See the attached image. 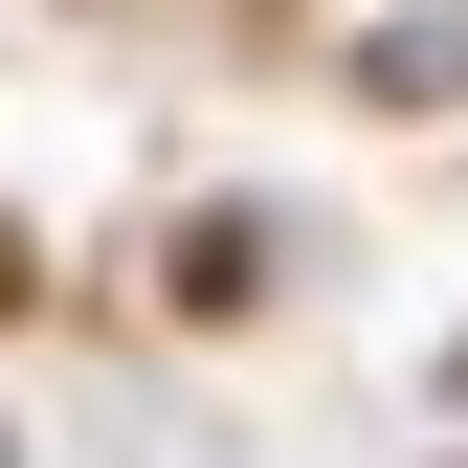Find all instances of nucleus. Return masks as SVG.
Here are the masks:
<instances>
[{"instance_id": "nucleus-1", "label": "nucleus", "mask_w": 468, "mask_h": 468, "mask_svg": "<svg viewBox=\"0 0 468 468\" xmlns=\"http://www.w3.org/2000/svg\"><path fill=\"white\" fill-rule=\"evenodd\" d=\"M0 290H23V268H0Z\"/></svg>"}]
</instances>
